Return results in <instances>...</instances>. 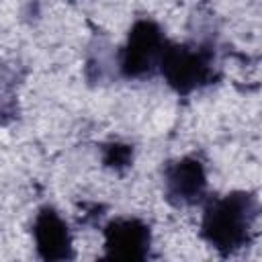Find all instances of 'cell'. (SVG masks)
I'll return each mask as SVG.
<instances>
[{"label": "cell", "instance_id": "1", "mask_svg": "<svg viewBox=\"0 0 262 262\" xmlns=\"http://www.w3.org/2000/svg\"><path fill=\"white\" fill-rule=\"evenodd\" d=\"M254 217V203L248 194H227L221 201H215L203 221L205 237L223 250H233L246 244L250 223Z\"/></svg>", "mask_w": 262, "mask_h": 262}, {"label": "cell", "instance_id": "2", "mask_svg": "<svg viewBox=\"0 0 262 262\" xmlns=\"http://www.w3.org/2000/svg\"><path fill=\"white\" fill-rule=\"evenodd\" d=\"M164 39L156 25L137 23L129 35V43L123 53V68L131 76L149 72L164 57Z\"/></svg>", "mask_w": 262, "mask_h": 262}, {"label": "cell", "instance_id": "3", "mask_svg": "<svg viewBox=\"0 0 262 262\" xmlns=\"http://www.w3.org/2000/svg\"><path fill=\"white\" fill-rule=\"evenodd\" d=\"M160 63L166 80L178 90H190L211 76L209 59L201 51H192L186 47L166 49Z\"/></svg>", "mask_w": 262, "mask_h": 262}, {"label": "cell", "instance_id": "4", "mask_svg": "<svg viewBox=\"0 0 262 262\" xmlns=\"http://www.w3.org/2000/svg\"><path fill=\"white\" fill-rule=\"evenodd\" d=\"M104 239L111 256L141 258L145 256V250L149 244V231L137 219H119L106 227Z\"/></svg>", "mask_w": 262, "mask_h": 262}, {"label": "cell", "instance_id": "5", "mask_svg": "<svg viewBox=\"0 0 262 262\" xmlns=\"http://www.w3.org/2000/svg\"><path fill=\"white\" fill-rule=\"evenodd\" d=\"M35 242L43 258H66L70 250V235L68 227L61 221V217L45 209L35 219Z\"/></svg>", "mask_w": 262, "mask_h": 262}, {"label": "cell", "instance_id": "6", "mask_svg": "<svg viewBox=\"0 0 262 262\" xmlns=\"http://www.w3.org/2000/svg\"><path fill=\"white\" fill-rule=\"evenodd\" d=\"M166 186L170 196L180 203H192L203 194L205 172L196 160H180L166 172Z\"/></svg>", "mask_w": 262, "mask_h": 262}]
</instances>
